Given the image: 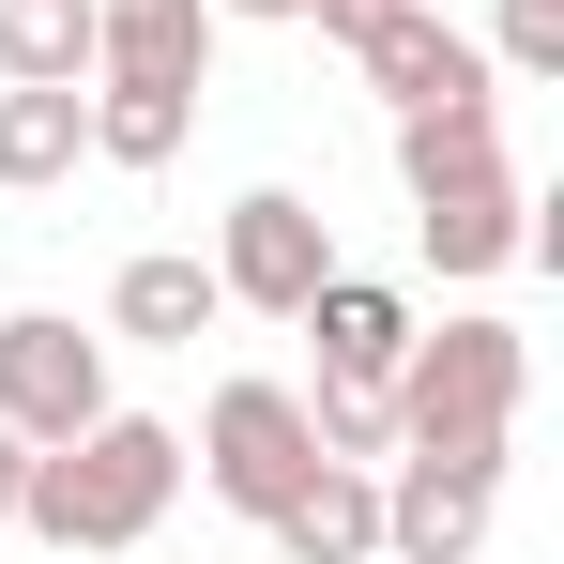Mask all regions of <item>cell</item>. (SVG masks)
<instances>
[{
  "mask_svg": "<svg viewBox=\"0 0 564 564\" xmlns=\"http://www.w3.org/2000/svg\"><path fill=\"white\" fill-rule=\"evenodd\" d=\"M214 0H93V77H138V93H198L214 77Z\"/></svg>",
  "mask_w": 564,
  "mask_h": 564,
  "instance_id": "cell-8",
  "label": "cell"
},
{
  "mask_svg": "<svg viewBox=\"0 0 564 564\" xmlns=\"http://www.w3.org/2000/svg\"><path fill=\"white\" fill-rule=\"evenodd\" d=\"M397 458H519V397H534V351H519V321H412V351H397Z\"/></svg>",
  "mask_w": 564,
  "mask_h": 564,
  "instance_id": "cell-2",
  "label": "cell"
},
{
  "mask_svg": "<svg viewBox=\"0 0 564 564\" xmlns=\"http://www.w3.org/2000/svg\"><path fill=\"white\" fill-rule=\"evenodd\" d=\"M107 412V336H77L62 305H15L0 321V427L15 443H77Z\"/></svg>",
  "mask_w": 564,
  "mask_h": 564,
  "instance_id": "cell-5",
  "label": "cell"
},
{
  "mask_svg": "<svg viewBox=\"0 0 564 564\" xmlns=\"http://www.w3.org/2000/svg\"><path fill=\"white\" fill-rule=\"evenodd\" d=\"M305 15H321V31L351 46V31H367V15H397V0H305Z\"/></svg>",
  "mask_w": 564,
  "mask_h": 564,
  "instance_id": "cell-19",
  "label": "cell"
},
{
  "mask_svg": "<svg viewBox=\"0 0 564 564\" xmlns=\"http://www.w3.org/2000/svg\"><path fill=\"white\" fill-rule=\"evenodd\" d=\"M412 245L443 260V275H503V260H534V198H519V169H488V184H443V198H412Z\"/></svg>",
  "mask_w": 564,
  "mask_h": 564,
  "instance_id": "cell-10",
  "label": "cell"
},
{
  "mask_svg": "<svg viewBox=\"0 0 564 564\" xmlns=\"http://www.w3.org/2000/svg\"><path fill=\"white\" fill-rule=\"evenodd\" d=\"M184 473L214 488V503L275 519L290 488L321 473V427H305V381H214V397H198V443H184Z\"/></svg>",
  "mask_w": 564,
  "mask_h": 564,
  "instance_id": "cell-3",
  "label": "cell"
},
{
  "mask_svg": "<svg viewBox=\"0 0 564 564\" xmlns=\"http://www.w3.org/2000/svg\"><path fill=\"white\" fill-rule=\"evenodd\" d=\"M260 534H275V564H381V473L367 458H321Z\"/></svg>",
  "mask_w": 564,
  "mask_h": 564,
  "instance_id": "cell-11",
  "label": "cell"
},
{
  "mask_svg": "<svg viewBox=\"0 0 564 564\" xmlns=\"http://www.w3.org/2000/svg\"><path fill=\"white\" fill-rule=\"evenodd\" d=\"M503 519V458H381V564H473Z\"/></svg>",
  "mask_w": 564,
  "mask_h": 564,
  "instance_id": "cell-6",
  "label": "cell"
},
{
  "mask_svg": "<svg viewBox=\"0 0 564 564\" xmlns=\"http://www.w3.org/2000/svg\"><path fill=\"white\" fill-rule=\"evenodd\" d=\"M198 93H138V77H93V169H169L184 153Z\"/></svg>",
  "mask_w": 564,
  "mask_h": 564,
  "instance_id": "cell-15",
  "label": "cell"
},
{
  "mask_svg": "<svg viewBox=\"0 0 564 564\" xmlns=\"http://www.w3.org/2000/svg\"><path fill=\"white\" fill-rule=\"evenodd\" d=\"M0 77H93V0H0Z\"/></svg>",
  "mask_w": 564,
  "mask_h": 564,
  "instance_id": "cell-16",
  "label": "cell"
},
{
  "mask_svg": "<svg viewBox=\"0 0 564 564\" xmlns=\"http://www.w3.org/2000/svg\"><path fill=\"white\" fill-rule=\"evenodd\" d=\"M305 427H321V458H397V397H381V381H321V397H305Z\"/></svg>",
  "mask_w": 564,
  "mask_h": 564,
  "instance_id": "cell-18",
  "label": "cell"
},
{
  "mask_svg": "<svg viewBox=\"0 0 564 564\" xmlns=\"http://www.w3.org/2000/svg\"><path fill=\"white\" fill-rule=\"evenodd\" d=\"M214 321H229V290H214V260H184V245H153V260L107 275V336H138V351H198Z\"/></svg>",
  "mask_w": 564,
  "mask_h": 564,
  "instance_id": "cell-12",
  "label": "cell"
},
{
  "mask_svg": "<svg viewBox=\"0 0 564 564\" xmlns=\"http://www.w3.org/2000/svg\"><path fill=\"white\" fill-rule=\"evenodd\" d=\"M15 488H31V443L0 427V534H15Z\"/></svg>",
  "mask_w": 564,
  "mask_h": 564,
  "instance_id": "cell-20",
  "label": "cell"
},
{
  "mask_svg": "<svg viewBox=\"0 0 564 564\" xmlns=\"http://www.w3.org/2000/svg\"><path fill=\"white\" fill-rule=\"evenodd\" d=\"M93 169V77H0V198H46Z\"/></svg>",
  "mask_w": 564,
  "mask_h": 564,
  "instance_id": "cell-9",
  "label": "cell"
},
{
  "mask_svg": "<svg viewBox=\"0 0 564 564\" xmlns=\"http://www.w3.org/2000/svg\"><path fill=\"white\" fill-rule=\"evenodd\" d=\"M488 169H519V153H503V93L397 107V184H412V198H443V184H488Z\"/></svg>",
  "mask_w": 564,
  "mask_h": 564,
  "instance_id": "cell-14",
  "label": "cell"
},
{
  "mask_svg": "<svg viewBox=\"0 0 564 564\" xmlns=\"http://www.w3.org/2000/svg\"><path fill=\"white\" fill-rule=\"evenodd\" d=\"M351 62H367V93H381V107H458V93H488V46H473L443 0L367 15V31H351Z\"/></svg>",
  "mask_w": 564,
  "mask_h": 564,
  "instance_id": "cell-7",
  "label": "cell"
},
{
  "mask_svg": "<svg viewBox=\"0 0 564 564\" xmlns=\"http://www.w3.org/2000/svg\"><path fill=\"white\" fill-rule=\"evenodd\" d=\"M473 46H488V77L550 93V77H564V0H488V31H473Z\"/></svg>",
  "mask_w": 564,
  "mask_h": 564,
  "instance_id": "cell-17",
  "label": "cell"
},
{
  "mask_svg": "<svg viewBox=\"0 0 564 564\" xmlns=\"http://www.w3.org/2000/svg\"><path fill=\"white\" fill-rule=\"evenodd\" d=\"M214 15H305V0H214Z\"/></svg>",
  "mask_w": 564,
  "mask_h": 564,
  "instance_id": "cell-21",
  "label": "cell"
},
{
  "mask_svg": "<svg viewBox=\"0 0 564 564\" xmlns=\"http://www.w3.org/2000/svg\"><path fill=\"white\" fill-rule=\"evenodd\" d=\"M321 275H336V214H321L305 184H245V198H229V229H214V290H229V305L305 321Z\"/></svg>",
  "mask_w": 564,
  "mask_h": 564,
  "instance_id": "cell-4",
  "label": "cell"
},
{
  "mask_svg": "<svg viewBox=\"0 0 564 564\" xmlns=\"http://www.w3.org/2000/svg\"><path fill=\"white\" fill-rule=\"evenodd\" d=\"M169 503H184V427H169V412H122V397H107L77 443H31L15 534H46V550L107 564V550H153V519H169Z\"/></svg>",
  "mask_w": 564,
  "mask_h": 564,
  "instance_id": "cell-1",
  "label": "cell"
},
{
  "mask_svg": "<svg viewBox=\"0 0 564 564\" xmlns=\"http://www.w3.org/2000/svg\"><path fill=\"white\" fill-rule=\"evenodd\" d=\"M305 336H321V381H397V351H412V290H381V275H336L305 290Z\"/></svg>",
  "mask_w": 564,
  "mask_h": 564,
  "instance_id": "cell-13",
  "label": "cell"
}]
</instances>
